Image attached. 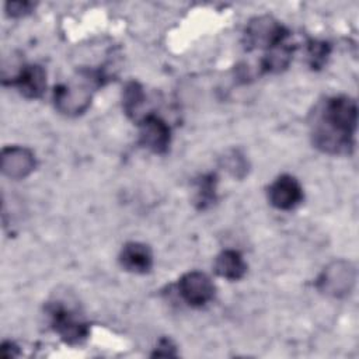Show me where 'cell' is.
<instances>
[{
	"label": "cell",
	"mask_w": 359,
	"mask_h": 359,
	"mask_svg": "<svg viewBox=\"0 0 359 359\" xmlns=\"http://www.w3.org/2000/svg\"><path fill=\"white\" fill-rule=\"evenodd\" d=\"M358 122L356 101L348 95H335L325 101L313 126V143L328 154H348L353 147Z\"/></svg>",
	"instance_id": "1"
},
{
	"label": "cell",
	"mask_w": 359,
	"mask_h": 359,
	"mask_svg": "<svg viewBox=\"0 0 359 359\" xmlns=\"http://www.w3.org/2000/svg\"><path fill=\"white\" fill-rule=\"evenodd\" d=\"M48 313L52 328L66 344L77 345L88 337V324L72 304H66L63 300L50 302L48 304Z\"/></svg>",
	"instance_id": "2"
},
{
	"label": "cell",
	"mask_w": 359,
	"mask_h": 359,
	"mask_svg": "<svg viewBox=\"0 0 359 359\" xmlns=\"http://www.w3.org/2000/svg\"><path fill=\"white\" fill-rule=\"evenodd\" d=\"M356 282V269L346 259H335L330 262L318 275L317 289L331 297L341 299L348 296Z\"/></svg>",
	"instance_id": "3"
},
{
	"label": "cell",
	"mask_w": 359,
	"mask_h": 359,
	"mask_svg": "<svg viewBox=\"0 0 359 359\" xmlns=\"http://www.w3.org/2000/svg\"><path fill=\"white\" fill-rule=\"evenodd\" d=\"M289 36V31L271 15H259L245 27L244 43L248 50L252 49H269Z\"/></svg>",
	"instance_id": "4"
},
{
	"label": "cell",
	"mask_w": 359,
	"mask_h": 359,
	"mask_svg": "<svg viewBox=\"0 0 359 359\" xmlns=\"http://www.w3.org/2000/svg\"><path fill=\"white\" fill-rule=\"evenodd\" d=\"M90 83H63L53 90V102L56 109L66 116H79L84 114L91 104Z\"/></svg>",
	"instance_id": "5"
},
{
	"label": "cell",
	"mask_w": 359,
	"mask_h": 359,
	"mask_svg": "<svg viewBox=\"0 0 359 359\" xmlns=\"http://www.w3.org/2000/svg\"><path fill=\"white\" fill-rule=\"evenodd\" d=\"M178 292L185 303L201 307L215 297V285L210 278L199 271H189L178 280Z\"/></svg>",
	"instance_id": "6"
},
{
	"label": "cell",
	"mask_w": 359,
	"mask_h": 359,
	"mask_svg": "<svg viewBox=\"0 0 359 359\" xmlns=\"http://www.w3.org/2000/svg\"><path fill=\"white\" fill-rule=\"evenodd\" d=\"M139 143L156 154L167 153L171 143L168 123L156 114L146 115L139 123Z\"/></svg>",
	"instance_id": "7"
},
{
	"label": "cell",
	"mask_w": 359,
	"mask_h": 359,
	"mask_svg": "<svg viewBox=\"0 0 359 359\" xmlns=\"http://www.w3.org/2000/svg\"><path fill=\"white\" fill-rule=\"evenodd\" d=\"M36 165L32 150L22 146H7L1 150L0 168L1 172L11 180H22L28 177Z\"/></svg>",
	"instance_id": "8"
},
{
	"label": "cell",
	"mask_w": 359,
	"mask_h": 359,
	"mask_svg": "<svg viewBox=\"0 0 359 359\" xmlns=\"http://www.w3.org/2000/svg\"><path fill=\"white\" fill-rule=\"evenodd\" d=\"M271 205L279 210H292L303 201V188L290 174L279 175L268 188Z\"/></svg>",
	"instance_id": "9"
},
{
	"label": "cell",
	"mask_w": 359,
	"mask_h": 359,
	"mask_svg": "<svg viewBox=\"0 0 359 359\" xmlns=\"http://www.w3.org/2000/svg\"><path fill=\"white\" fill-rule=\"evenodd\" d=\"M121 266L132 273H147L153 268V252L144 243L129 241L119 254Z\"/></svg>",
	"instance_id": "10"
},
{
	"label": "cell",
	"mask_w": 359,
	"mask_h": 359,
	"mask_svg": "<svg viewBox=\"0 0 359 359\" xmlns=\"http://www.w3.org/2000/svg\"><path fill=\"white\" fill-rule=\"evenodd\" d=\"M13 86L25 98H41L46 90V72L39 65H25L13 81Z\"/></svg>",
	"instance_id": "11"
},
{
	"label": "cell",
	"mask_w": 359,
	"mask_h": 359,
	"mask_svg": "<svg viewBox=\"0 0 359 359\" xmlns=\"http://www.w3.org/2000/svg\"><path fill=\"white\" fill-rule=\"evenodd\" d=\"M215 272L227 280H238L247 272V264L243 255L236 250L222 251L213 264Z\"/></svg>",
	"instance_id": "12"
},
{
	"label": "cell",
	"mask_w": 359,
	"mask_h": 359,
	"mask_svg": "<svg viewBox=\"0 0 359 359\" xmlns=\"http://www.w3.org/2000/svg\"><path fill=\"white\" fill-rule=\"evenodd\" d=\"M146 93L144 88L140 83L137 81H129L125 88H123V94H122V107L125 114L135 121L136 123H139L143 118V107L146 104Z\"/></svg>",
	"instance_id": "13"
},
{
	"label": "cell",
	"mask_w": 359,
	"mask_h": 359,
	"mask_svg": "<svg viewBox=\"0 0 359 359\" xmlns=\"http://www.w3.org/2000/svg\"><path fill=\"white\" fill-rule=\"evenodd\" d=\"M294 48L286 41L266 49L261 59V70L266 73H280L290 65Z\"/></svg>",
	"instance_id": "14"
},
{
	"label": "cell",
	"mask_w": 359,
	"mask_h": 359,
	"mask_svg": "<svg viewBox=\"0 0 359 359\" xmlns=\"http://www.w3.org/2000/svg\"><path fill=\"white\" fill-rule=\"evenodd\" d=\"M195 201L199 209H206L216 201V177L213 174L201 177L196 187Z\"/></svg>",
	"instance_id": "15"
},
{
	"label": "cell",
	"mask_w": 359,
	"mask_h": 359,
	"mask_svg": "<svg viewBox=\"0 0 359 359\" xmlns=\"http://www.w3.org/2000/svg\"><path fill=\"white\" fill-rule=\"evenodd\" d=\"M330 43L325 41L310 39L307 42V62L313 70L321 69L330 56Z\"/></svg>",
	"instance_id": "16"
},
{
	"label": "cell",
	"mask_w": 359,
	"mask_h": 359,
	"mask_svg": "<svg viewBox=\"0 0 359 359\" xmlns=\"http://www.w3.org/2000/svg\"><path fill=\"white\" fill-rule=\"evenodd\" d=\"M223 167L236 178H243L248 171L247 160L238 150H231L223 157Z\"/></svg>",
	"instance_id": "17"
},
{
	"label": "cell",
	"mask_w": 359,
	"mask_h": 359,
	"mask_svg": "<svg viewBox=\"0 0 359 359\" xmlns=\"http://www.w3.org/2000/svg\"><path fill=\"white\" fill-rule=\"evenodd\" d=\"M35 8V3L31 1H8L6 3V13L10 17H24Z\"/></svg>",
	"instance_id": "18"
},
{
	"label": "cell",
	"mask_w": 359,
	"mask_h": 359,
	"mask_svg": "<svg viewBox=\"0 0 359 359\" xmlns=\"http://www.w3.org/2000/svg\"><path fill=\"white\" fill-rule=\"evenodd\" d=\"M177 346L170 338H161L151 356H177Z\"/></svg>",
	"instance_id": "19"
},
{
	"label": "cell",
	"mask_w": 359,
	"mask_h": 359,
	"mask_svg": "<svg viewBox=\"0 0 359 359\" xmlns=\"http://www.w3.org/2000/svg\"><path fill=\"white\" fill-rule=\"evenodd\" d=\"M0 351H1V356H3V358H14V356H18V355H20L18 348H17L15 344L11 342V341H4V342L1 344Z\"/></svg>",
	"instance_id": "20"
}]
</instances>
